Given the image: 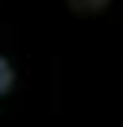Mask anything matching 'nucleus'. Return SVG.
I'll list each match as a JSON object with an SVG mask.
<instances>
[{"instance_id": "nucleus-2", "label": "nucleus", "mask_w": 123, "mask_h": 127, "mask_svg": "<svg viewBox=\"0 0 123 127\" xmlns=\"http://www.w3.org/2000/svg\"><path fill=\"white\" fill-rule=\"evenodd\" d=\"M12 89H15V65L0 54V100H4V96H12Z\"/></svg>"}, {"instance_id": "nucleus-1", "label": "nucleus", "mask_w": 123, "mask_h": 127, "mask_svg": "<svg viewBox=\"0 0 123 127\" xmlns=\"http://www.w3.org/2000/svg\"><path fill=\"white\" fill-rule=\"evenodd\" d=\"M65 4H69V12H77V16H100L112 0H65Z\"/></svg>"}]
</instances>
